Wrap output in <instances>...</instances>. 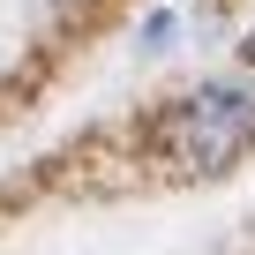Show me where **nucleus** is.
I'll return each instance as SVG.
<instances>
[{"mask_svg":"<svg viewBox=\"0 0 255 255\" xmlns=\"http://www.w3.org/2000/svg\"><path fill=\"white\" fill-rule=\"evenodd\" d=\"M248 143H255V98L248 90H225V83L195 90L165 120V158L188 165V173H225Z\"/></svg>","mask_w":255,"mask_h":255,"instance_id":"f257e3e1","label":"nucleus"}]
</instances>
